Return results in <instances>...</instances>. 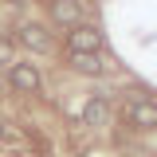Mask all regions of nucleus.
Returning a JSON list of instances; mask_svg holds the SVG:
<instances>
[{
	"mask_svg": "<svg viewBox=\"0 0 157 157\" xmlns=\"http://www.w3.org/2000/svg\"><path fill=\"white\" fill-rule=\"evenodd\" d=\"M67 47H71V55H98L102 36H98V28H90V24H78V28H71V36H67Z\"/></svg>",
	"mask_w": 157,
	"mask_h": 157,
	"instance_id": "f03ea898",
	"label": "nucleus"
},
{
	"mask_svg": "<svg viewBox=\"0 0 157 157\" xmlns=\"http://www.w3.org/2000/svg\"><path fill=\"white\" fill-rule=\"evenodd\" d=\"M82 122H86V126H106V122H110V102H106L102 94H94L86 106H82Z\"/></svg>",
	"mask_w": 157,
	"mask_h": 157,
	"instance_id": "423d86ee",
	"label": "nucleus"
},
{
	"mask_svg": "<svg viewBox=\"0 0 157 157\" xmlns=\"http://www.w3.org/2000/svg\"><path fill=\"white\" fill-rule=\"evenodd\" d=\"M20 43L32 47V51H47V47H51V32L39 28V24H24V28H20Z\"/></svg>",
	"mask_w": 157,
	"mask_h": 157,
	"instance_id": "39448f33",
	"label": "nucleus"
},
{
	"mask_svg": "<svg viewBox=\"0 0 157 157\" xmlns=\"http://www.w3.org/2000/svg\"><path fill=\"white\" fill-rule=\"evenodd\" d=\"M8 63H12V39L0 36V67H8Z\"/></svg>",
	"mask_w": 157,
	"mask_h": 157,
	"instance_id": "6e6552de",
	"label": "nucleus"
},
{
	"mask_svg": "<svg viewBox=\"0 0 157 157\" xmlns=\"http://www.w3.org/2000/svg\"><path fill=\"white\" fill-rule=\"evenodd\" d=\"M122 118L134 126V130H157V102H145V98H134L122 106Z\"/></svg>",
	"mask_w": 157,
	"mask_h": 157,
	"instance_id": "f257e3e1",
	"label": "nucleus"
},
{
	"mask_svg": "<svg viewBox=\"0 0 157 157\" xmlns=\"http://www.w3.org/2000/svg\"><path fill=\"white\" fill-rule=\"evenodd\" d=\"M71 67L78 75H102V59L98 55H71Z\"/></svg>",
	"mask_w": 157,
	"mask_h": 157,
	"instance_id": "0eeeda50",
	"label": "nucleus"
},
{
	"mask_svg": "<svg viewBox=\"0 0 157 157\" xmlns=\"http://www.w3.org/2000/svg\"><path fill=\"white\" fill-rule=\"evenodd\" d=\"M8 82H12L16 90H24V94H36V90H39V71L32 67V63H12Z\"/></svg>",
	"mask_w": 157,
	"mask_h": 157,
	"instance_id": "7ed1b4c3",
	"label": "nucleus"
},
{
	"mask_svg": "<svg viewBox=\"0 0 157 157\" xmlns=\"http://www.w3.org/2000/svg\"><path fill=\"white\" fill-rule=\"evenodd\" d=\"M0 137H4V122H0Z\"/></svg>",
	"mask_w": 157,
	"mask_h": 157,
	"instance_id": "1a4fd4ad",
	"label": "nucleus"
},
{
	"mask_svg": "<svg viewBox=\"0 0 157 157\" xmlns=\"http://www.w3.org/2000/svg\"><path fill=\"white\" fill-rule=\"evenodd\" d=\"M51 20L67 24V28H78V24H82V8H78V0H51Z\"/></svg>",
	"mask_w": 157,
	"mask_h": 157,
	"instance_id": "20e7f679",
	"label": "nucleus"
}]
</instances>
